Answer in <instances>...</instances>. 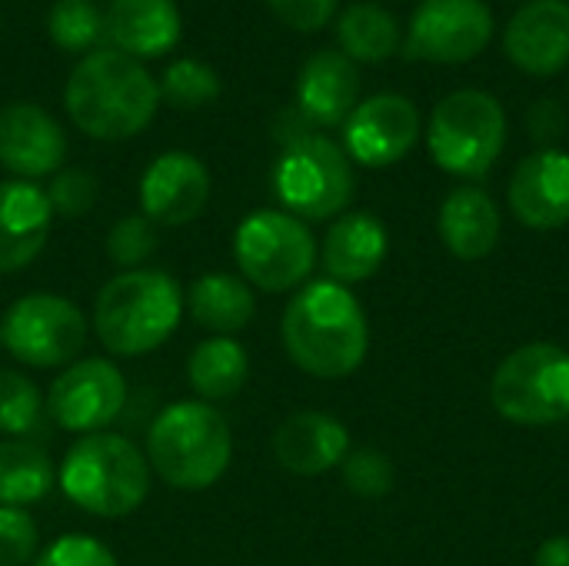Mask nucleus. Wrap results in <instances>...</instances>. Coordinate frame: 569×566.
Instances as JSON below:
<instances>
[{"mask_svg": "<svg viewBox=\"0 0 569 566\" xmlns=\"http://www.w3.org/2000/svg\"><path fill=\"white\" fill-rule=\"evenodd\" d=\"M53 487L47 454L20 437L0 440V507H30Z\"/></svg>", "mask_w": 569, "mask_h": 566, "instance_id": "27", "label": "nucleus"}, {"mask_svg": "<svg viewBox=\"0 0 569 566\" xmlns=\"http://www.w3.org/2000/svg\"><path fill=\"white\" fill-rule=\"evenodd\" d=\"M387 250H390V237L380 217H373L370 210H353L333 220V227L323 237L320 260L327 280L350 287L370 280L383 267Z\"/></svg>", "mask_w": 569, "mask_h": 566, "instance_id": "21", "label": "nucleus"}, {"mask_svg": "<svg viewBox=\"0 0 569 566\" xmlns=\"http://www.w3.org/2000/svg\"><path fill=\"white\" fill-rule=\"evenodd\" d=\"M210 203V173L207 167L183 150L160 153L140 180L143 217L163 227H183L203 214Z\"/></svg>", "mask_w": 569, "mask_h": 566, "instance_id": "14", "label": "nucleus"}, {"mask_svg": "<svg viewBox=\"0 0 569 566\" xmlns=\"http://www.w3.org/2000/svg\"><path fill=\"white\" fill-rule=\"evenodd\" d=\"M40 394L37 387L17 374L0 370V434L3 437H23L40 424Z\"/></svg>", "mask_w": 569, "mask_h": 566, "instance_id": "32", "label": "nucleus"}, {"mask_svg": "<svg viewBox=\"0 0 569 566\" xmlns=\"http://www.w3.org/2000/svg\"><path fill=\"white\" fill-rule=\"evenodd\" d=\"M490 400L500 417L520 427L569 420V350L547 340L517 347L497 367Z\"/></svg>", "mask_w": 569, "mask_h": 566, "instance_id": "7", "label": "nucleus"}, {"mask_svg": "<svg viewBox=\"0 0 569 566\" xmlns=\"http://www.w3.org/2000/svg\"><path fill=\"white\" fill-rule=\"evenodd\" d=\"M340 477H343V487L363 500H380L393 490V464L383 450L377 447H360V450H350L340 464Z\"/></svg>", "mask_w": 569, "mask_h": 566, "instance_id": "31", "label": "nucleus"}, {"mask_svg": "<svg viewBox=\"0 0 569 566\" xmlns=\"http://www.w3.org/2000/svg\"><path fill=\"white\" fill-rule=\"evenodd\" d=\"M420 137V113L403 93H377L353 107L343 123L347 157L363 167H390L403 160Z\"/></svg>", "mask_w": 569, "mask_h": 566, "instance_id": "13", "label": "nucleus"}, {"mask_svg": "<svg viewBox=\"0 0 569 566\" xmlns=\"http://www.w3.org/2000/svg\"><path fill=\"white\" fill-rule=\"evenodd\" d=\"M187 307L193 324L210 330L213 337L240 334L257 314L253 290L233 274H203L200 280H193Z\"/></svg>", "mask_w": 569, "mask_h": 566, "instance_id": "24", "label": "nucleus"}, {"mask_svg": "<svg viewBox=\"0 0 569 566\" xmlns=\"http://www.w3.org/2000/svg\"><path fill=\"white\" fill-rule=\"evenodd\" d=\"M0 337L10 357L27 367H63L87 344V317L67 297L27 294L3 314Z\"/></svg>", "mask_w": 569, "mask_h": 566, "instance_id": "10", "label": "nucleus"}, {"mask_svg": "<svg viewBox=\"0 0 569 566\" xmlns=\"http://www.w3.org/2000/svg\"><path fill=\"white\" fill-rule=\"evenodd\" d=\"M247 374H250L247 350L233 337H210L197 344L187 360L190 387L200 394L203 404H220L237 397L247 384Z\"/></svg>", "mask_w": 569, "mask_h": 566, "instance_id": "25", "label": "nucleus"}, {"mask_svg": "<svg viewBox=\"0 0 569 566\" xmlns=\"http://www.w3.org/2000/svg\"><path fill=\"white\" fill-rule=\"evenodd\" d=\"M47 407L53 424L70 434H100L127 407V380L110 360L87 357L70 364L53 380Z\"/></svg>", "mask_w": 569, "mask_h": 566, "instance_id": "12", "label": "nucleus"}, {"mask_svg": "<svg viewBox=\"0 0 569 566\" xmlns=\"http://www.w3.org/2000/svg\"><path fill=\"white\" fill-rule=\"evenodd\" d=\"M493 13L483 0H423L410 20L403 53L430 63H467L487 50Z\"/></svg>", "mask_w": 569, "mask_h": 566, "instance_id": "11", "label": "nucleus"}, {"mask_svg": "<svg viewBox=\"0 0 569 566\" xmlns=\"http://www.w3.org/2000/svg\"><path fill=\"white\" fill-rule=\"evenodd\" d=\"M510 210L530 230L569 224V153L550 147L530 153L510 177Z\"/></svg>", "mask_w": 569, "mask_h": 566, "instance_id": "17", "label": "nucleus"}, {"mask_svg": "<svg viewBox=\"0 0 569 566\" xmlns=\"http://www.w3.org/2000/svg\"><path fill=\"white\" fill-rule=\"evenodd\" d=\"M507 143V110L487 90H453L443 97L427 127V147L440 170L453 177H483Z\"/></svg>", "mask_w": 569, "mask_h": 566, "instance_id": "6", "label": "nucleus"}, {"mask_svg": "<svg viewBox=\"0 0 569 566\" xmlns=\"http://www.w3.org/2000/svg\"><path fill=\"white\" fill-rule=\"evenodd\" d=\"M233 260L253 287L287 294L313 274L317 240L310 227L287 210H257L233 234Z\"/></svg>", "mask_w": 569, "mask_h": 566, "instance_id": "9", "label": "nucleus"}, {"mask_svg": "<svg viewBox=\"0 0 569 566\" xmlns=\"http://www.w3.org/2000/svg\"><path fill=\"white\" fill-rule=\"evenodd\" d=\"M57 480L67 500L90 517L120 520L147 500L150 464L127 437L100 430L67 450Z\"/></svg>", "mask_w": 569, "mask_h": 566, "instance_id": "5", "label": "nucleus"}, {"mask_svg": "<svg viewBox=\"0 0 569 566\" xmlns=\"http://www.w3.org/2000/svg\"><path fill=\"white\" fill-rule=\"evenodd\" d=\"M43 193H47L53 214H60V217H83L93 207V200H97V180H93L90 170L70 167V170H57Z\"/></svg>", "mask_w": 569, "mask_h": 566, "instance_id": "34", "label": "nucleus"}, {"mask_svg": "<svg viewBox=\"0 0 569 566\" xmlns=\"http://www.w3.org/2000/svg\"><path fill=\"white\" fill-rule=\"evenodd\" d=\"M273 457L297 477H320L343 464L350 454L347 427L320 410H300L273 430Z\"/></svg>", "mask_w": 569, "mask_h": 566, "instance_id": "18", "label": "nucleus"}, {"mask_svg": "<svg viewBox=\"0 0 569 566\" xmlns=\"http://www.w3.org/2000/svg\"><path fill=\"white\" fill-rule=\"evenodd\" d=\"M107 257L127 274V270H140L153 254H157V224L143 214H130L120 217L107 240H103Z\"/></svg>", "mask_w": 569, "mask_h": 566, "instance_id": "30", "label": "nucleus"}, {"mask_svg": "<svg viewBox=\"0 0 569 566\" xmlns=\"http://www.w3.org/2000/svg\"><path fill=\"white\" fill-rule=\"evenodd\" d=\"M33 566H117V560L100 540L83 534H67L53 540Z\"/></svg>", "mask_w": 569, "mask_h": 566, "instance_id": "35", "label": "nucleus"}, {"mask_svg": "<svg viewBox=\"0 0 569 566\" xmlns=\"http://www.w3.org/2000/svg\"><path fill=\"white\" fill-rule=\"evenodd\" d=\"M220 97V77L203 60H177L167 67L160 83V100H167L177 110H197Z\"/></svg>", "mask_w": 569, "mask_h": 566, "instance_id": "29", "label": "nucleus"}, {"mask_svg": "<svg viewBox=\"0 0 569 566\" xmlns=\"http://www.w3.org/2000/svg\"><path fill=\"white\" fill-rule=\"evenodd\" d=\"M53 210L30 180H0V277L33 264L50 237Z\"/></svg>", "mask_w": 569, "mask_h": 566, "instance_id": "19", "label": "nucleus"}, {"mask_svg": "<svg viewBox=\"0 0 569 566\" xmlns=\"http://www.w3.org/2000/svg\"><path fill=\"white\" fill-rule=\"evenodd\" d=\"M47 33L60 50L93 53V47L107 33V23L93 0H57L47 13Z\"/></svg>", "mask_w": 569, "mask_h": 566, "instance_id": "28", "label": "nucleus"}, {"mask_svg": "<svg viewBox=\"0 0 569 566\" xmlns=\"http://www.w3.org/2000/svg\"><path fill=\"white\" fill-rule=\"evenodd\" d=\"M360 97L357 63L340 50H317L297 77V110L310 127H340Z\"/></svg>", "mask_w": 569, "mask_h": 566, "instance_id": "20", "label": "nucleus"}, {"mask_svg": "<svg viewBox=\"0 0 569 566\" xmlns=\"http://www.w3.org/2000/svg\"><path fill=\"white\" fill-rule=\"evenodd\" d=\"M0 344H3V337H0Z\"/></svg>", "mask_w": 569, "mask_h": 566, "instance_id": "39", "label": "nucleus"}, {"mask_svg": "<svg viewBox=\"0 0 569 566\" xmlns=\"http://www.w3.org/2000/svg\"><path fill=\"white\" fill-rule=\"evenodd\" d=\"M40 534L23 507H0V566L33 564Z\"/></svg>", "mask_w": 569, "mask_h": 566, "instance_id": "33", "label": "nucleus"}, {"mask_svg": "<svg viewBox=\"0 0 569 566\" xmlns=\"http://www.w3.org/2000/svg\"><path fill=\"white\" fill-rule=\"evenodd\" d=\"M340 53L353 63H380L400 50V27L397 17L377 3H353L337 20Z\"/></svg>", "mask_w": 569, "mask_h": 566, "instance_id": "26", "label": "nucleus"}, {"mask_svg": "<svg viewBox=\"0 0 569 566\" xmlns=\"http://www.w3.org/2000/svg\"><path fill=\"white\" fill-rule=\"evenodd\" d=\"M440 240L457 260H483L500 240V210L480 187H457L440 203Z\"/></svg>", "mask_w": 569, "mask_h": 566, "instance_id": "23", "label": "nucleus"}, {"mask_svg": "<svg viewBox=\"0 0 569 566\" xmlns=\"http://www.w3.org/2000/svg\"><path fill=\"white\" fill-rule=\"evenodd\" d=\"M63 103L87 137L127 140L150 127L160 107V83L140 60L120 50H93L73 67Z\"/></svg>", "mask_w": 569, "mask_h": 566, "instance_id": "2", "label": "nucleus"}, {"mask_svg": "<svg viewBox=\"0 0 569 566\" xmlns=\"http://www.w3.org/2000/svg\"><path fill=\"white\" fill-rule=\"evenodd\" d=\"M527 127H530V137L540 143V150H550L560 140V133L567 130V113L557 100H540L530 107Z\"/></svg>", "mask_w": 569, "mask_h": 566, "instance_id": "37", "label": "nucleus"}, {"mask_svg": "<svg viewBox=\"0 0 569 566\" xmlns=\"http://www.w3.org/2000/svg\"><path fill=\"white\" fill-rule=\"evenodd\" d=\"M533 566H569V537L567 534L543 540V544L537 547Z\"/></svg>", "mask_w": 569, "mask_h": 566, "instance_id": "38", "label": "nucleus"}, {"mask_svg": "<svg viewBox=\"0 0 569 566\" xmlns=\"http://www.w3.org/2000/svg\"><path fill=\"white\" fill-rule=\"evenodd\" d=\"M67 137L60 123L37 103H7L0 110V167L20 180L60 170Z\"/></svg>", "mask_w": 569, "mask_h": 566, "instance_id": "16", "label": "nucleus"}, {"mask_svg": "<svg viewBox=\"0 0 569 566\" xmlns=\"http://www.w3.org/2000/svg\"><path fill=\"white\" fill-rule=\"evenodd\" d=\"M267 3L280 17V23H287L290 30L313 33L330 23L340 0H267Z\"/></svg>", "mask_w": 569, "mask_h": 566, "instance_id": "36", "label": "nucleus"}, {"mask_svg": "<svg viewBox=\"0 0 569 566\" xmlns=\"http://www.w3.org/2000/svg\"><path fill=\"white\" fill-rule=\"evenodd\" d=\"M183 317V290L163 270H127L93 304V330L113 357H143L170 340Z\"/></svg>", "mask_w": 569, "mask_h": 566, "instance_id": "3", "label": "nucleus"}, {"mask_svg": "<svg viewBox=\"0 0 569 566\" xmlns=\"http://www.w3.org/2000/svg\"><path fill=\"white\" fill-rule=\"evenodd\" d=\"M103 23L113 50L133 60L170 53L183 33V20L173 0H110Z\"/></svg>", "mask_w": 569, "mask_h": 566, "instance_id": "22", "label": "nucleus"}, {"mask_svg": "<svg viewBox=\"0 0 569 566\" xmlns=\"http://www.w3.org/2000/svg\"><path fill=\"white\" fill-rule=\"evenodd\" d=\"M233 457L227 417L203 400H180L160 410L147 437L150 470L173 490L213 487Z\"/></svg>", "mask_w": 569, "mask_h": 566, "instance_id": "4", "label": "nucleus"}, {"mask_svg": "<svg viewBox=\"0 0 569 566\" xmlns=\"http://www.w3.org/2000/svg\"><path fill=\"white\" fill-rule=\"evenodd\" d=\"M273 190L287 214L307 220H330L347 210L353 197V167L340 143L307 133L283 147L273 167Z\"/></svg>", "mask_w": 569, "mask_h": 566, "instance_id": "8", "label": "nucleus"}, {"mask_svg": "<svg viewBox=\"0 0 569 566\" xmlns=\"http://www.w3.org/2000/svg\"><path fill=\"white\" fill-rule=\"evenodd\" d=\"M507 57L530 77H553L569 67V3L530 0L503 33Z\"/></svg>", "mask_w": 569, "mask_h": 566, "instance_id": "15", "label": "nucleus"}, {"mask_svg": "<svg viewBox=\"0 0 569 566\" xmlns=\"http://www.w3.org/2000/svg\"><path fill=\"white\" fill-rule=\"evenodd\" d=\"M280 337L287 357L320 380L350 377L367 360L370 347V327L360 300L350 287L333 280H313L287 304Z\"/></svg>", "mask_w": 569, "mask_h": 566, "instance_id": "1", "label": "nucleus"}]
</instances>
